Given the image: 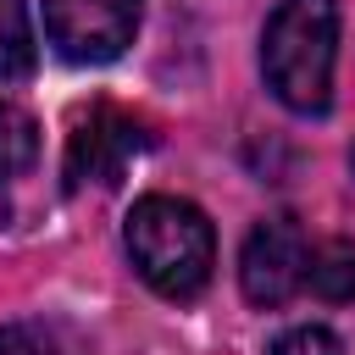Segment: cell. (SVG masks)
I'll use <instances>...</instances> for the list:
<instances>
[{
  "mask_svg": "<svg viewBox=\"0 0 355 355\" xmlns=\"http://www.w3.org/2000/svg\"><path fill=\"white\" fill-rule=\"evenodd\" d=\"M144 128L111 105H94L72 139H67V189H83V183H116L128 172V161L144 150Z\"/></svg>",
  "mask_w": 355,
  "mask_h": 355,
  "instance_id": "obj_5",
  "label": "cell"
},
{
  "mask_svg": "<svg viewBox=\"0 0 355 355\" xmlns=\"http://www.w3.org/2000/svg\"><path fill=\"white\" fill-rule=\"evenodd\" d=\"M305 288L322 300H355V250L349 244H311V272Z\"/></svg>",
  "mask_w": 355,
  "mask_h": 355,
  "instance_id": "obj_8",
  "label": "cell"
},
{
  "mask_svg": "<svg viewBox=\"0 0 355 355\" xmlns=\"http://www.w3.org/2000/svg\"><path fill=\"white\" fill-rule=\"evenodd\" d=\"M0 355H72V344L55 322H6L0 327Z\"/></svg>",
  "mask_w": 355,
  "mask_h": 355,
  "instance_id": "obj_9",
  "label": "cell"
},
{
  "mask_svg": "<svg viewBox=\"0 0 355 355\" xmlns=\"http://www.w3.org/2000/svg\"><path fill=\"white\" fill-rule=\"evenodd\" d=\"M333 61H338V0H277L261 33L266 89L288 111L316 116L333 100Z\"/></svg>",
  "mask_w": 355,
  "mask_h": 355,
  "instance_id": "obj_2",
  "label": "cell"
},
{
  "mask_svg": "<svg viewBox=\"0 0 355 355\" xmlns=\"http://www.w3.org/2000/svg\"><path fill=\"white\" fill-rule=\"evenodd\" d=\"M33 61H39V44H33L28 0H0V83H22Z\"/></svg>",
  "mask_w": 355,
  "mask_h": 355,
  "instance_id": "obj_7",
  "label": "cell"
},
{
  "mask_svg": "<svg viewBox=\"0 0 355 355\" xmlns=\"http://www.w3.org/2000/svg\"><path fill=\"white\" fill-rule=\"evenodd\" d=\"M266 355H344V344H338V333L311 322V327H288L283 338H272Z\"/></svg>",
  "mask_w": 355,
  "mask_h": 355,
  "instance_id": "obj_10",
  "label": "cell"
},
{
  "mask_svg": "<svg viewBox=\"0 0 355 355\" xmlns=\"http://www.w3.org/2000/svg\"><path fill=\"white\" fill-rule=\"evenodd\" d=\"M33 166H39V128L28 111L0 100V227L17 216L22 183L33 178Z\"/></svg>",
  "mask_w": 355,
  "mask_h": 355,
  "instance_id": "obj_6",
  "label": "cell"
},
{
  "mask_svg": "<svg viewBox=\"0 0 355 355\" xmlns=\"http://www.w3.org/2000/svg\"><path fill=\"white\" fill-rule=\"evenodd\" d=\"M139 11H144V0H44V33H50L55 55H67L78 67H100L133 44Z\"/></svg>",
  "mask_w": 355,
  "mask_h": 355,
  "instance_id": "obj_4",
  "label": "cell"
},
{
  "mask_svg": "<svg viewBox=\"0 0 355 355\" xmlns=\"http://www.w3.org/2000/svg\"><path fill=\"white\" fill-rule=\"evenodd\" d=\"M122 239H128V255H133L139 277L155 294L194 300L211 283L216 233H211V222H205V211L194 200H178V194H144V200H133Z\"/></svg>",
  "mask_w": 355,
  "mask_h": 355,
  "instance_id": "obj_1",
  "label": "cell"
},
{
  "mask_svg": "<svg viewBox=\"0 0 355 355\" xmlns=\"http://www.w3.org/2000/svg\"><path fill=\"white\" fill-rule=\"evenodd\" d=\"M305 272H311V239L294 216H266L250 227V239L239 250V288L250 305H261V311L288 305L305 288Z\"/></svg>",
  "mask_w": 355,
  "mask_h": 355,
  "instance_id": "obj_3",
  "label": "cell"
}]
</instances>
